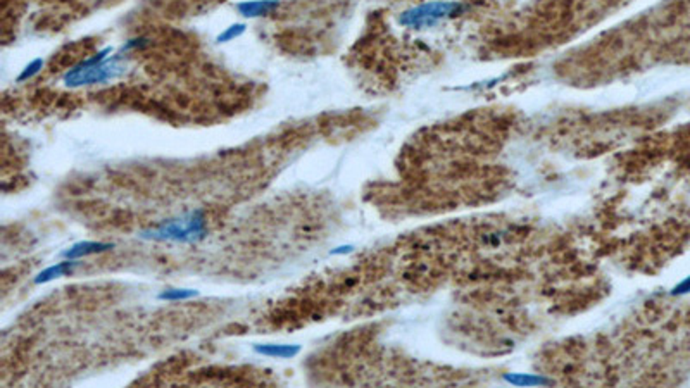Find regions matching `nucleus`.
<instances>
[{"mask_svg":"<svg viewBox=\"0 0 690 388\" xmlns=\"http://www.w3.org/2000/svg\"><path fill=\"white\" fill-rule=\"evenodd\" d=\"M464 9V6L460 2H452V0H435V2H426L421 6L407 9L399 16V23L406 28L411 30H423L435 26L442 19L450 18V16L460 14Z\"/></svg>","mask_w":690,"mask_h":388,"instance_id":"nucleus-3","label":"nucleus"},{"mask_svg":"<svg viewBox=\"0 0 690 388\" xmlns=\"http://www.w3.org/2000/svg\"><path fill=\"white\" fill-rule=\"evenodd\" d=\"M78 266V261H73V259H66V261H62V262H57V264H54V266H49L47 269H43V271H40L35 276V285H43V283H49V281H52V280H56V278H61V276H68V274H71L74 271V268Z\"/></svg>","mask_w":690,"mask_h":388,"instance_id":"nucleus-7","label":"nucleus"},{"mask_svg":"<svg viewBox=\"0 0 690 388\" xmlns=\"http://www.w3.org/2000/svg\"><path fill=\"white\" fill-rule=\"evenodd\" d=\"M245 30H247V25H244V23H237V25H231L225 31H223V33H219L216 40H218L219 43L233 42L235 38L242 37V35L245 33Z\"/></svg>","mask_w":690,"mask_h":388,"instance_id":"nucleus-9","label":"nucleus"},{"mask_svg":"<svg viewBox=\"0 0 690 388\" xmlns=\"http://www.w3.org/2000/svg\"><path fill=\"white\" fill-rule=\"evenodd\" d=\"M147 38H133V40H128L127 43H124L123 47H121V52L123 54H127L129 52V50H136V49H144L145 45H147Z\"/></svg>","mask_w":690,"mask_h":388,"instance_id":"nucleus-11","label":"nucleus"},{"mask_svg":"<svg viewBox=\"0 0 690 388\" xmlns=\"http://www.w3.org/2000/svg\"><path fill=\"white\" fill-rule=\"evenodd\" d=\"M43 64H45V62H43V59H35V61H31L30 64L26 66L25 69H23L21 74H19L18 80H16V81H18V83H25V81L31 80V78L37 76V74L42 71Z\"/></svg>","mask_w":690,"mask_h":388,"instance_id":"nucleus-10","label":"nucleus"},{"mask_svg":"<svg viewBox=\"0 0 690 388\" xmlns=\"http://www.w3.org/2000/svg\"><path fill=\"white\" fill-rule=\"evenodd\" d=\"M115 249V244H107V242H93V240H83L78 242L66 249L62 252V257L64 259H73V261H80V259L88 257V256H95V254L107 252V250Z\"/></svg>","mask_w":690,"mask_h":388,"instance_id":"nucleus-4","label":"nucleus"},{"mask_svg":"<svg viewBox=\"0 0 690 388\" xmlns=\"http://www.w3.org/2000/svg\"><path fill=\"white\" fill-rule=\"evenodd\" d=\"M207 233L206 216L202 211H190V213L178 216V218L166 219L158 226L145 230L140 233L144 240L154 242H176V244H195L202 240Z\"/></svg>","mask_w":690,"mask_h":388,"instance_id":"nucleus-2","label":"nucleus"},{"mask_svg":"<svg viewBox=\"0 0 690 388\" xmlns=\"http://www.w3.org/2000/svg\"><path fill=\"white\" fill-rule=\"evenodd\" d=\"M197 295H199L197 290L170 288V290H164V292L159 293V300L178 302V300H188V299H192V297H197Z\"/></svg>","mask_w":690,"mask_h":388,"instance_id":"nucleus-8","label":"nucleus"},{"mask_svg":"<svg viewBox=\"0 0 690 388\" xmlns=\"http://www.w3.org/2000/svg\"><path fill=\"white\" fill-rule=\"evenodd\" d=\"M690 292V276L687 278V280H684L682 281L678 287H675V290H673V293L675 295H682V293H689Z\"/></svg>","mask_w":690,"mask_h":388,"instance_id":"nucleus-13","label":"nucleus"},{"mask_svg":"<svg viewBox=\"0 0 690 388\" xmlns=\"http://www.w3.org/2000/svg\"><path fill=\"white\" fill-rule=\"evenodd\" d=\"M257 354L271 359H292L300 352V345L297 343H257L254 345Z\"/></svg>","mask_w":690,"mask_h":388,"instance_id":"nucleus-6","label":"nucleus"},{"mask_svg":"<svg viewBox=\"0 0 690 388\" xmlns=\"http://www.w3.org/2000/svg\"><path fill=\"white\" fill-rule=\"evenodd\" d=\"M508 380L516 383V385H537V383H544L542 378H532V376H521V378H518V376H508Z\"/></svg>","mask_w":690,"mask_h":388,"instance_id":"nucleus-12","label":"nucleus"},{"mask_svg":"<svg viewBox=\"0 0 690 388\" xmlns=\"http://www.w3.org/2000/svg\"><path fill=\"white\" fill-rule=\"evenodd\" d=\"M352 250V247L351 245H345V247H339V249H333L332 250V254H349Z\"/></svg>","mask_w":690,"mask_h":388,"instance_id":"nucleus-14","label":"nucleus"},{"mask_svg":"<svg viewBox=\"0 0 690 388\" xmlns=\"http://www.w3.org/2000/svg\"><path fill=\"white\" fill-rule=\"evenodd\" d=\"M278 6H280V0H244V2L237 4V11L244 18L254 19L271 14Z\"/></svg>","mask_w":690,"mask_h":388,"instance_id":"nucleus-5","label":"nucleus"},{"mask_svg":"<svg viewBox=\"0 0 690 388\" xmlns=\"http://www.w3.org/2000/svg\"><path fill=\"white\" fill-rule=\"evenodd\" d=\"M112 52H115L112 47H105V49L99 50L95 56L78 62L62 76L64 85L69 86V88H80V86L109 83V81L123 76L128 69L124 54L121 52L111 56Z\"/></svg>","mask_w":690,"mask_h":388,"instance_id":"nucleus-1","label":"nucleus"}]
</instances>
